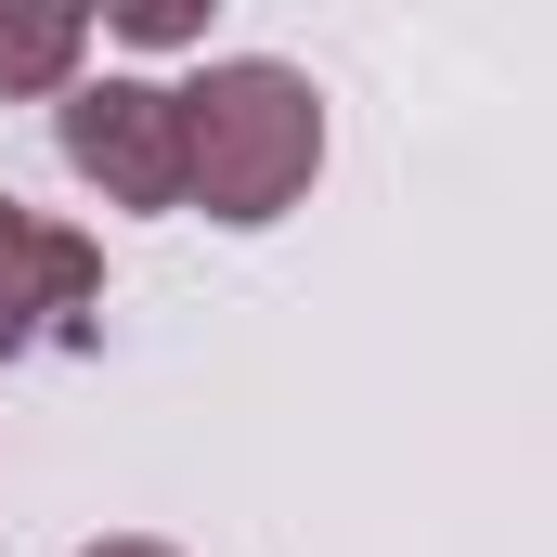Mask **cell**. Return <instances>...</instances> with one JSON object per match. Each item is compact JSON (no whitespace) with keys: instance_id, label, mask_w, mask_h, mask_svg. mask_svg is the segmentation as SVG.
<instances>
[{"instance_id":"obj_2","label":"cell","mask_w":557,"mask_h":557,"mask_svg":"<svg viewBox=\"0 0 557 557\" xmlns=\"http://www.w3.org/2000/svg\"><path fill=\"white\" fill-rule=\"evenodd\" d=\"M52 131L104 208H182V91L169 78H78L52 104Z\"/></svg>"},{"instance_id":"obj_1","label":"cell","mask_w":557,"mask_h":557,"mask_svg":"<svg viewBox=\"0 0 557 557\" xmlns=\"http://www.w3.org/2000/svg\"><path fill=\"white\" fill-rule=\"evenodd\" d=\"M311 169H324V91L298 65L234 52V65L182 78V208L260 234V221H285L311 195Z\"/></svg>"},{"instance_id":"obj_5","label":"cell","mask_w":557,"mask_h":557,"mask_svg":"<svg viewBox=\"0 0 557 557\" xmlns=\"http://www.w3.org/2000/svg\"><path fill=\"white\" fill-rule=\"evenodd\" d=\"M91 557H169V545H143V532H131V545H91Z\"/></svg>"},{"instance_id":"obj_3","label":"cell","mask_w":557,"mask_h":557,"mask_svg":"<svg viewBox=\"0 0 557 557\" xmlns=\"http://www.w3.org/2000/svg\"><path fill=\"white\" fill-rule=\"evenodd\" d=\"M91 298H104V260H91L65 221H39V208L0 195V363L39 350V337H65Z\"/></svg>"},{"instance_id":"obj_4","label":"cell","mask_w":557,"mask_h":557,"mask_svg":"<svg viewBox=\"0 0 557 557\" xmlns=\"http://www.w3.org/2000/svg\"><path fill=\"white\" fill-rule=\"evenodd\" d=\"M91 13H65V0H39V13H0V91H78V65H91Z\"/></svg>"}]
</instances>
